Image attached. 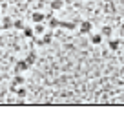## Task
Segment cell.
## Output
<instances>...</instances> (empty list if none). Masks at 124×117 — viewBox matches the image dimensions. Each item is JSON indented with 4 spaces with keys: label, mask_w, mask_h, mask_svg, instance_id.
Returning <instances> with one entry per match:
<instances>
[{
    "label": "cell",
    "mask_w": 124,
    "mask_h": 117,
    "mask_svg": "<svg viewBox=\"0 0 124 117\" xmlns=\"http://www.w3.org/2000/svg\"><path fill=\"white\" fill-rule=\"evenodd\" d=\"M102 35H104V37H109V35H111V27H108V26L102 27Z\"/></svg>",
    "instance_id": "cell-14"
},
{
    "label": "cell",
    "mask_w": 124,
    "mask_h": 117,
    "mask_svg": "<svg viewBox=\"0 0 124 117\" xmlns=\"http://www.w3.org/2000/svg\"><path fill=\"white\" fill-rule=\"evenodd\" d=\"M24 82V77H20V75H16L15 79H13V84H11V90H15V86H18V84H22Z\"/></svg>",
    "instance_id": "cell-5"
},
{
    "label": "cell",
    "mask_w": 124,
    "mask_h": 117,
    "mask_svg": "<svg viewBox=\"0 0 124 117\" xmlns=\"http://www.w3.org/2000/svg\"><path fill=\"white\" fill-rule=\"evenodd\" d=\"M33 31H35V33H44V26H42V24H37V27L33 29Z\"/></svg>",
    "instance_id": "cell-16"
},
{
    "label": "cell",
    "mask_w": 124,
    "mask_h": 117,
    "mask_svg": "<svg viewBox=\"0 0 124 117\" xmlns=\"http://www.w3.org/2000/svg\"><path fill=\"white\" fill-rule=\"evenodd\" d=\"M122 46H124V42H122Z\"/></svg>",
    "instance_id": "cell-19"
},
{
    "label": "cell",
    "mask_w": 124,
    "mask_h": 117,
    "mask_svg": "<svg viewBox=\"0 0 124 117\" xmlns=\"http://www.w3.org/2000/svg\"><path fill=\"white\" fill-rule=\"evenodd\" d=\"M0 29H4V26H0Z\"/></svg>",
    "instance_id": "cell-18"
},
{
    "label": "cell",
    "mask_w": 124,
    "mask_h": 117,
    "mask_svg": "<svg viewBox=\"0 0 124 117\" xmlns=\"http://www.w3.org/2000/svg\"><path fill=\"white\" fill-rule=\"evenodd\" d=\"M62 6H64V2H62V0H53V2H51V9H60Z\"/></svg>",
    "instance_id": "cell-7"
},
{
    "label": "cell",
    "mask_w": 124,
    "mask_h": 117,
    "mask_svg": "<svg viewBox=\"0 0 124 117\" xmlns=\"http://www.w3.org/2000/svg\"><path fill=\"white\" fill-rule=\"evenodd\" d=\"M49 42H51V33H46L44 39H42V46H44V44H49Z\"/></svg>",
    "instance_id": "cell-12"
},
{
    "label": "cell",
    "mask_w": 124,
    "mask_h": 117,
    "mask_svg": "<svg viewBox=\"0 0 124 117\" xmlns=\"http://www.w3.org/2000/svg\"><path fill=\"white\" fill-rule=\"evenodd\" d=\"M2 26H4V29H9V27H13V20L9 17H4V24Z\"/></svg>",
    "instance_id": "cell-8"
},
{
    "label": "cell",
    "mask_w": 124,
    "mask_h": 117,
    "mask_svg": "<svg viewBox=\"0 0 124 117\" xmlns=\"http://www.w3.org/2000/svg\"><path fill=\"white\" fill-rule=\"evenodd\" d=\"M64 2H73V0H64Z\"/></svg>",
    "instance_id": "cell-17"
},
{
    "label": "cell",
    "mask_w": 124,
    "mask_h": 117,
    "mask_svg": "<svg viewBox=\"0 0 124 117\" xmlns=\"http://www.w3.org/2000/svg\"><path fill=\"white\" fill-rule=\"evenodd\" d=\"M91 42L93 44H101L102 42V35H93L91 37Z\"/></svg>",
    "instance_id": "cell-11"
},
{
    "label": "cell",
    "mask_w": 124,
    "mask_h": 117,
    "mask_svg": "<svg viewBox=\"0 0 124 117\" xmlns=\"http://www.w3.org/2000/svg\"><path fill=\"white\" fill-rule=\"evenodd\" d=\"M31 18L35 20L37 24H42L44 18H46V15H44V13H40V11H37V13H33V15H31Z\"/></svg>",
    "instance_id": "cell-2"
},
{
    "label": "cell",
    "mask_w": 124,
    "mask_h": 117,
    "mask_svg": "<svg viewBox=\"0 0 124 117\" xmlns=\"http://www.w3.org/2000/svg\"><path fill=\"white\" fill-rule=\"evenodd\" d=\"M49 27H58V20L51 17V18H49Z\"/></svg>",
    "instance_id": "cell-15"
},
{
    "label": "cell",
    "mask_w": 124,
    "mask_h": 117,
    "mask_svg": "<svg viewBox=\"0 0 124 117\" xmlns=\"http://www.w3.org/2000/svg\"><path fill=\"white\" fill-rule=\"evenodd\" d=\"M16 95H18L20 99H24V97H26V95H27V92L24 90V88H20V90H16Z\"/></svg>",
    "instance_id": "cell-13"
},
{
    "label": "cell",
    "mask_w": 124,
    "mask_h": 117,
    "mask_svg": "<svg viewBox=\"0 0 124 117\" xmlns=\"http://www.w3.org/2000/svg\"><path fill=\"white\" fill-rule=\"evenodd\" d=\"M89 31H91V22L84 20V22H82V27H80V33H82V35H86V33H89Z\"/></svg>",
    "instance_id": "cell-3"
},
{
    "label": "cell",
    "mask_w": 124,
    "mask_h": 117,
    "mask_svg": "<svg viewBox=\"0 0 124 117\" xmlns=\"http://www.w3.org/2000/svg\"><path fill=\"white\" fill-rule=\"evenodd\" d=\"M27 68H29V64H27L26 60H20V62L15 64V73H18V71H26Z\"/></svg>",
    "instance_id": "cell-1"
},
{
    "label": "cell",
    "mask_w": 124,
    "mask_h": 117,
    "mask_svg": "<svg viewBox=\"0 0 124 117\" xmlns=\"http://www.w3.org/2000/svg\"><path fill=\"white\" fill-rule=\"evenodd\" d=\"M24 35L27 37V39H35V31H33V29H31V27H24Z\"/></svg>",
    "instance_id": "cell-6"
},
{
    "label": "cell",
    "mask_w": 124,
    "mask_h": 117,
    "mask_svg": "<svg viewBox=\"0 0 124 117\" xmlns=\"http://www.w3.org/2000/svg\"><path fill=\"white\" fill-rule=\"evenodd\" d=\"M35 58H37V55H35V53H33V51H31V53H29V55H27V58H26V62H27V64H29V66H31V64L35 62Z\"/></svg>",
    "instance_id": "cell-9"
},
{
    "label": "cell",
    "mask_w": 124,
    "mask_h": 117,
    "mask_svg": "<svg viewBox=\"0 0 124 117\" xmlns=\"http://www.w3.org/2000/svg\"><path fill=\"white\" fill-rule=\"evenodd\" d=\"M108 46H109V50H113V51H115L119 46H122V40H119V39H117V40H109V42H108Z\"/></svg>",
    "instance_id": "cell-4"
},
{
    "label": "cell",
    "mask_w": 124,
    "mask_h": 117,
    "mask_svg": "<svg viewBox=\"0 0 124 117\" xmlns=\"http://www.w3.org/2000/svg\"><path fill=\"white\" fill-rule=\"evenodd\" d=\"M13 27H15V29H24V22L22 20H15V22H13Z\"/></svg>",
    "instance_id": "cell-10"
}]
</instances>
